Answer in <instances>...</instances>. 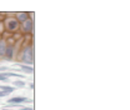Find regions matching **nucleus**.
<instances>
[{
    "label": "nucleus",
    "instance_id": "f257e3e1",
    "mask_svg": "<svg viewBox=\"0 0 130 110\" xmlns=\"http://www.w3.org/2000/svg\"><path fill=\"white\" fill-rule=\"evenodd\" d=\"M19 60H21L24 65H29L31 66L34 63V51H32L31 45H25L20 49V54H19Z\"/></svg>",
    "mask_w": 130,
    "mask_h": 110
},
{
    "label": "nucleus",
    "instance_id": "f03ea898",
    "mask_svg": "<svg viewBox=\"0 0 130 110\" xmlns=\"http://www.w3.org/2000/svg\"><path fill=\"white\" fill-rule=\"evenodd\" d=\"M3 24H4V30H6V32H9V33H16L19 30V28H20V24L15 19V16H8V18H5L4 21H3Z\"/></svg>",
    "mask_w": 130,
    "mask_h": 110
},
{
    "label": "nucleus",
    "instance_id": "7ed1b4c3",
    "mask_svg": "<svg viewBox=\"0 0 130 110\" xmlns=\"http://www.w3.org/2000/svg\"><path fill=\"white\" fill-rule=\"evenodd\" d=\"M23 34H31L32 29H34V23H32V19H28L26 21L21 23L20 24V28H19Z\"/></svg>",
    "mask_w": 130,
    "mask_h": 110
},
{
    "label": "nucleus",
    "instance_id": "20e7f679",
    "mask_svg": "<svg viewBox=\"0 0 130 110\" xmlns=\"http://www.w3.org/2000/svg\"><path fill=\"white\" fill-rule=\"evenodd\" d=\"M8 103L9 104H24V103H31V100L30 99H26V98H24V96H15V98H11V99H9L8 100Z\"/></svg>",
    "mask_w": 130,
    "mask_h": 110
},
{
    "label": "nucleus",
    "instance_id": "39448f33",
    "mask_svg": "<svg viewBox=\"0 0 130 110\" xmlns=\"http://www.w3.org/2000/svg\"><path fill=\"white\" fill-rule=\"evenodd\" d=\"M15 19L19 21V24L26 21L29 19V13H25V11H18L15 13Z\"/></svg>",
    "mask_w": 130,
    "mask_h": 110
},
{
    "label": "nucleus",
    "instance_id": "423d86ee",
    "mask_svg": "<svg viewBox=\"0 0 130 110\" xmlns=\"http://www.w3.org/2000/svg\"><path fill=\"white\" fill-rule=\"evenodd\" d=\"M14 51H15L14 45H8L4 58H6V60H13V59H14Z\"/></svg>",
    "mask_w": 130,
    "mask_h": 110
},
{
    "label": "nucleus",
    "instance_id": "0eeeda50",
    "mask_svg": "<svg viewBox=\"0 0 130 110\" xmlns=\"http://www.w3.org/2000/svg\"><path fill=\"white\" fill-rule=\"evenodd\" d=\"M6 46H8V43H6V40L1 39V40H0V58H4V56H5Z\"/></svg>",
    "mask_w": 130,
    "mask_h": 110
},
{
    "label": "nucleus",
    "instance_id": "6e6552de",
    "mask_svg": "<svg viewBox=\"0 0 130 110\" xmlns=\"http://www.w3.org/2000/svg\"><path fill=\"white\" fill-rule=\"evenodd\" d=\"M0 91H3L5 95H8V94H10V93L14 91V88L8 86V85H1V86H0Z\"/></svg>",
    "mask_w": 130,
    "mask_h": 110
},
{
    "label": "nucleus",
    "instance_id": "1a4fd4ad",
    "mask_svg": "<svg viewBox=\"0 0 130 110\" xmlns=\"http://www.w3.org/2000/svg\"><path fill=\"white\" fill-rule=\"evenodd\" d=\"M21 66V70L24 71V73H28V74H32V71H34V69H32V66H29V65H20Z\"/></svg>",
    "mask_w": 130,
    "mask_h": 110
},
{
    "label": "nucleus",
    "instance_id": "9d476101",
    "mask_svg": "<svg viewBox=\"0 0 130 110\" xmlns=\"http://www.w3.org/2000/svg\"><path fill=\"white\" fill-rule=\"evenodd\" d=\"M14 85L19 86V88H23V86H25V83L21 81V80H16V81H14Z\"/></svg>",
    "mask_w": 130,
    "mask_h": 110
},
{
    "label": "nucleus",
    "instance_id": "9b49d317",
    "mask_svg": "<svg viewBox=\"0 0 130 110\" xmlns=\"http://www.w3.org/2000/svg\"><path fill=\"white\" fill-rule=\"evenodd\" d=\"M26 110H32V109H31V108H28V109H26Z\"/></svg>",
    "mask_w": 130,
    "mask_h": 110
},
{
    "label": "nucleus",
    "instance_id": "f8f14e48",
    "mask_svg": "<svg viewBox=\"0 0 130 110\" xmlns=\"http://www.w3.org/2000/svg\"><path fill=\"white\" fill-rule=\"evenodd\" d=\"M1 39H3V38H1V34H0V40H1Z\"/></svg>",
    "mask_w": 130,
    "mask_h": 110
},
{
    "label": "nucleus",
    "instance_id": "ddd939ff",
    "mask_svg": "<svg viewBox=\"0 0 130 110\" xmlns=\"http://www.w3.org/2000/svg\"><path fill=\"white\" fill-rule=\"evenodd\" d=\"M3 110H11V109H3Z\"/></svg>",
    "mask_w": 130,
    "mask_h": 110
},
{
    "label": "nucleus",
    "instance_id": "4468645a",
    "mask_svg": "<svg viewBox=\"0 0 130 110\" xmlns=\"http://www.w3.org/2000/svg\"><path fill=\"white\" fill-rule=\"evenodd\" d=\"M0 59H1V58H0Z\"/></svg>",
    "mask_w": 130,
    "mask_h": 110
}]
</instances>
